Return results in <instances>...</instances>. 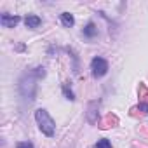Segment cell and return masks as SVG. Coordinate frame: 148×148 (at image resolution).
<instances>
[{
	"mask_svg": "<svg viewBox=\"0 0 148 148\" xmlns=\"http://www.w3.org/2000/svg\"><path fill=\"white\" fill-rule=\"evenodd\" d=\"M38 79L35 77V73H33V70L32 71H26L25 75L21 77V80H19V94H21V98L26 101V103H32L33 99H35V92H37V82Z\"/></svg>",
	"mask_w": 148,
	"mask_h": 148,
	"instance_id": "6da1fadb",
	"label": "cell"
},
{
	"mask_svg": "<svg viewBox=\"0 0 148 148\" xmlns=\"http://www.w3.org/2000/svg\"><path fill=\"white\" fill-rule=\"evenodd\" d=\"M35 119H37L38 129H40L47 138H52V136H54V131H56V124H54L52 117L49 115V112L44 110V108H38V110L35 112Z\"/></svg>",
	"mask_w": 148,
	"mask_h": 148,
	"instance_id": "7a4b0ae2",
	"label": "cell"
},
{
	"mask_svg": "<svg viewBox=\"0 0 148 148\" xmlns=\"http://www.w3.org/2000/svg\"><path fill=\"white\" fill-rule=\"evenodd\" d=\"M91 70H92V77L101 79V77L106 75V71H108V61H106L105 58L96 56V58H92V61H91Z\"/></svg>",
	"mask_w": 148,
	"mask_h": 148,
	"instance_id": "3957f363",
	"label": "cell"
},
{
	"mask_svg": "<svg viewBox=\"0 0 148 148\" xmlns=\"http://www.w3.org/2000/svg\"><path fill=\"white\" fill-rule=\"evenodd\" d=\"M21 21L19 16H9V14H2V18H0V23H2L4 28H14L18 26V23Z\"/></svg>",
	"mask_w": 148,
	"mask_h": 148,
	"instance_id": "277c9868",
	"label": "cell"
},
{
	"mask_svg": "<svg viewBox=\"0 0 148 148\" xmlns=\"http://www.w3.org/2000/svg\"><path fill=\"white\" fill-rule=\"evenodd\" d=\"M117 124H119V119H117L115 115L108 113V115L99 122V127H101V129H110V127H115Z\"/></svg>",
	"mask_w": 148,
	"mask_h": 148,
	"instance_id": "5b68a950",
	"label": "cell"
},
{
	"mask_svg": "<svg viewBox=\"0 0 148 148\" xmlns=\"http://www.w3.org/2000/svg\"><path fill=\"white\" fill-rule=\"evenodd\" d=\"M25 25H26V28H38L42 25V19L35 14H28L25 18Z\"/></svg>",
	"mask_w": 148,
	"mask_h": 148,
	"instance_id": "8992f818",
	"label": "cell"
},
{
	"mask_svg": "<svg viewBox=\"0 0 148 148\" xmlns=\"http://www.w3.org/2000/svg\"><path fill=\"white\" fill-rule=\"evenodd\" d=\"M99 106V101H91L89 103V112H87V120L89 124H96L98 119H96V108Z\"/></svg>",
	"mask_w": 148,
	"mask_h": 148,
	"instance_id": "52a82bcc",
	"label": "cell"
},
{
	"mask_svg": "<svg viewBox=\"0 0 148 148\" xmlns=\"http://www.w3.org/2000/svg\"><path fill=\"white\" fill-rule=\"evenodd\" d=\"M82 33H84V37H86V38H94V37L98 35V28H96V25H94V23H87V25H86V28L82 30Z\"/></svg>",
	"mask_w": 148,
	"mask_h": 148,
	"instance_id": "ba28073f",
	"label": "cell"
},
{
	"mask_svg": "<svg viewBox=\"0 0 148 148\" xmlns=\"http://www.w3.org/2000/svg\"><path fill=\"white\" fill-rule=\"evenodd\" d=\"M61 23H63L64 28H71L75 25V18H73L70 12H61Z\"/></svg>",
	"mask_w": 148,
	"mask_h": 148,
	"instance_id": "9c48e42d",
	"label": "cell"
},
{
	"mask_svg": "<svg viewBox=\"0 0 148 148\" xmlns=\"http://www.w3.org/2000/svg\"><path fill=\"white\" fill-rule=\"evenodd\" d=\"M63 94H64V98H66L68 101H75V94H73V91L68 87V84H66V82L63 84Z\"/></svg>",
	"mask_w": 148,
	"mask_h": 148,
	"instance_id": "30bf717a",
	"label": "cell"
},
{
	"mask_svg": "<svg viewBox=\"0 0 148 148\" xmlns=\"http://www.w3.org/2000/svg\"><path fill=\"white\" fill-rule=\"evenodd\" d=\"M94 148H112V143L106 139V138H103V139H99L98 143H96V146Z\"/></svg>",
	"mask_w": 148,
	"mask_h": 148,
	"instance_id": "8fae6325",
	"label": "cell"
},
{
	"mask_svg": "<svg viewBox=\"0 0 148 148\" xmlns=\"http://www.w3.org/2000/svg\"><path fill=\"white\" fill-rule=\"evenodd\" d=\"M33 73H35L37 79H44V77H45V68H44V66H37V68L33 70Z\"/></svg>",
	"mask_w": 148,
	"mask_h": 148,
	"instance_id": "7c38bea8",
	"label": "cell"
},
{
	"mask_svg": "<svg viewBox=\"0 0 148 148\" xmlns=\"http://www.w3.org/2000/svg\"><path fill=\"white\" fill-rule=\"evenodd\" d=\"M146 96H148V87H146L145 84H139V98L145 99Z\"/></svg>",
	"mask_w": 148,
	"mask_h": 148,
	"instance_id": "4fadbf2b",
	"label": "cell"
},
{
	"mask_svg": "<svg viewBox=\"0 0 148 148\" xmlns=\"http://www.w3.org/2000/svg\"><path fill=\"white\" fill-rule=\"evenodd\" d=\"M16 148H33V145H32L30 141H19V143L16 145Z\"/></svg>",
	"mask_w": 148,
	"mask_h": 148,
	"instance_id": "5bb4252c",
	"label": "cell"
},
{
	"mask_svg": "<svg viewBox=\"0 0 148 148\" xmlns=\"http://www.w3.org/2000/svg\"><path fill=\"white\" fill-rule=\"evenodd\" d=\"M138 110H143L145 113H148V105H146V103H139V106H138Z\"/></svg>",
	"mask_w": 148,
	"mask_h": 148,
	"instance_id": "9a60e30c",
	"label": "cell"
}]
</instances>
